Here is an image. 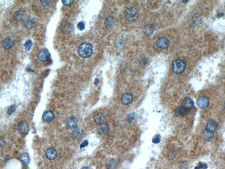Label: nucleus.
Returning a JSON list of instances; mask_svg holds the SVG:
<instances>
[{"instance_id":"nucleus-6","label":"nucleus","mask_w":225,"mask_h":169,"mask_svg":"<svg viewBox=\"0 0 225 169\" xmlns=\"http://www.w3.org/2000/svg\"><path fill=\"white\" fill-rule=\"evenodd\" d=\"M198 106L202 109H205L208 107L209 105V101L207 97H201L198 99L197 101Z\"/></svg>"},{"instance_id":"nucleus-33","label":"nucleus","mask_w":225,"mask_h":169,"mask_svg":"<svg viewBox=\"0 0 225 169\" xmlns=\"http://www.w3.org/2000/svg\"><path fill=\"white\" fill-rule=\"evenodd\" d=\"M88 144V141H87V140H85V141H84L80 145V148H85V147L87 146Z\"/></svg>"},{"instance_id":"nucleus-28","label":"nucleus","mask_w":225,"mask_h":169,"mask_svg":"<svg viewBox=\"0 0 225 169\" xmlns=\"http://www.w3.org/2000/svg\"><path fill=\"white\" fill-rule=\"evenodd\" d=\"M161 142V136L160 135H155L153 138L152 142L154 144H158Z\"/></svg>"},{"instance_id":"nucleus-9","label":"nucleus","mask_w":225,"mask_h":169,"mask_svg":"<svg viewBox=\"0 0 225 169\" xmlns=\"http://www.w3.org/2000/svg\"><path fill=\"white\" fill-rule=\"evenodd\" d=\"M43 119L47 123H51L54 119L55 115L52 111L48 110L43 114Z\"/></svg>"},{"instance_id":"nucleus-17","label":"nucleus","mask_w":225,"mask_h":169,"mask_svg":"<svg viewBox=\"0 0 225 169\" xmlns=\"http://www.w3.org/2000/svg\"><path fill=\"white\" fill-rule=\"evenodd\" d=\"M93 119L96 123H102L105 119V116L102 113H98L94 116Z\"/></svg>"},{"instance_id":"nucleus-29","label":"nucleus","mask_w":225,"mask_h":169,"mask_svg":"<svg viewBox=\"0 0 225 169\" xmlns=\"http://www.w3.org/2000/svg\"><path fill=\"white\" fill-rule=\"evenodd\" d=\"M63 5H64L65 6H69L71 5L74 2V1L73 0H66V1H62Z\"/></svg>"},{"instance_id":"nucleus-27","label":"nucleus","mask_w":225,"mask_h":169,"mask_svg":"<svg viewBox=\"0 0 225 169\" xmlns=\"http://www.w3.org/2000/svg\"><path fill=\"white\" fill-rule=\"evenodd\" d=\"M16 110V107L15 105H12L7 110V113L9 115H10Z\"/></svg>"},{"instance_id":"nucleus-19","label":"nucleus","mask_w":225,"mask_h":169,"mask_svg":"<svg viewBox=\"0 0 225 169\" xmlns=\"http://www.w3.org/2000/svg\"><path fill=\"white\" fill-rule=\"evenodd\" d=\"M20 161L24 165H28L30 162V157L27 153H23L20 155L19 157Z\"/></svg>"},{"instance_id":"nucleus-5","label":"nucleus","mask_w":225,"mask_h":169,"mask_svg":"<svg viewBox=\"0 0 225 169\" xmlns=\"http://www.w3.org/2000/svg\"><path fill=\"white\" fill-rule=\"evenodd\" d=\"M50 53L47 49H43L39 52L38 57L40 61L45 62L49 60L50 57Z\"/></svg>"},{"instance_id":"nucleus-10","label":"nucleus","mask_w":225,"mask_h":169,"mask_svg":"<svg viewBox=\"0 0 225 169\" xmlns=\"http://www.w3.org/2000/svg\"><path fill=\"white\" fill-rule=\"evenodd\" d=\"M66 125L70 128L74 129L77 128V120L76 118L74 116H70L66 119Z\"/></svg>"},{"instance_id":"nucleus-24","label":"nucleus","mask_w":225,"mask_h":169,"mask_svg":"<svg viewBox=\"0 0 225 169\" xmlns=\"http://www.w3.org/2000/svg\"><path fill=\"white\" fill-rule=\"evenodd\" d=\"M32 42L31 40H28L24 44L25 49L27 51L30 50L31 47L32 46Z\"/></svg>"},{"instance_id":"nucleus-7","label":"nucleus","mask_w":225,"mask_h":169,"mask_svg":"<svg viewBox=\"0 0 225 169\" xmlns=\"http://www.w3.org/2000/svg\"><path fill=\"white\" fill-rule=\"evenodd\" d=\"M133 100V97L131 93H126L123 94L121 101L124 105H129L132 103Z\"/></svg>"},{"instance_id":"nucleus-37","label":"nucleus","mask_w":225,"mask_h":169,"mask_svg":"<svg viewBox=\"0 0 225 169\" xmlns=\"http://www.w3.org/2000/svg\"><path fill=\"white\" fill-rule=\"evenodd\" d=\"M224 108H225V105H224Z\"/></svg>"},{"instance_id":"nucleus-35","label":"nucleus","mask_w":225,"mask_h":169,"mask_svg":"<svg viewBox=\"0 0 225 169\" xmlns=\"http://www.w3.org/2000/svg\"><path fill=\"white\" fill-rule=\"evenodd\" d=\"M91 169L90 167H88V166H83V167H82V169Z\"/></svg>"},{"instance_id":"nucleus-13","label":"nucleus","mask_w":225,"mask_h":169,"mask_svg":"<svg viewBox=\"0 0 225 169\" xmlns=\"http://www.w3.org/2000/svg\"><path fill=\"white\" fill-rule=\"evenodd\" d=\"M97 131L100 135H104L107 134L109 131V127L107 124L102 123L98 126Z\"/></svg>"},{"instance_id":"nucleus-36","label":"nucleus","mask_w":225,"mask_h":169,"mask_svg":"<svg viewBox=\"0 0 225 169\" xmlns=\"http://www.w3.org/2000/svg\"><path fill=\"white\" fill-rule=\"evenodd\" d=\"M182 2H183V3H186V2H188V1H182Z\"/></svg>"},{"instance_id":"nucleus-20","label":"nucleus","mask_w":225,"mask_h":169,"mask_svg":"<svg viewBox=\"0 0 225 169\" xmlns=\"http://www.w3.org/2000/svg\"><path fill=\"white\" fill-rule=\"evenodd\" d=\"M187 114L188 111L187 109L183 107H178L175 112V115L177 116H183L186 115Z\"/></svg>"},{"instance_id":"nucleus-4","label":"nucleus","mask_w":225,"mask_h":169,"mask_svg":"<svg viewBox=\"0 0 225 169\" xmlns=\"http://www.w3.org/2000/svg\"><path fill=\"white\" fill-rule=\"evenodd\" d=\"M156 45L160 49H167L169 46L170 41L167 38H161L157 41Z\"/></svg>"},{"instance_id":"nucleus-2","label":"nucleus","mask_w":225,"mask_h":169,"mask_svg":"<svg viewBox=\"0 0 225 169\" xmlns=\"http://www.w3.org/2000/svg\"><path fill=\"white\" fill-rule=\"evenodd\" d=\"M186 64L183 60H176L173 61L172 64V69L173 72L177 74L183 73L185 70Z\"/></svg>"},{"instance_id":"nucleus-34","label":"nucleus","mask_w":225,"mask_h":169,"mask_svg":"<svg viewBox=\"0 0 225 169\" xmlns=\"http://www.w3.org/2000/svg\"><path fill=\"white\" fill-rule=\"evenodd\" d=\"M98 82H99V80H98V78H96L95 79V81H94V84H95L96 85H97L98 84Z\"/></svg>"},{"instance_id":"nucleus-12","label":"nucleus","mask_w":225,"mask_h":169,"mask_svg":"<svg viewBox=\"0 0 225 169\" xmlns=\"http://www.w3.org/2000/svg\"><path fill=\"white\" fill-rule=\"evenodd\" d=\"M2 45L5 50H9L14 45V42L10 38H7L2 41Z\"/></svg>"},{"instance_id":"nucleus-18","label":"nucleus","mask_w":225,"mask_h":169,"mask_svg":"<svg viewBox=\"0 0 225 169\" xmlns=\"http://www.w3.org/2000/svg\"><path fill=\"white\" fill-rule=\"evenodd\" d=\"M61 30L63 32L66 34L70 33L72 30V27L70 24L69 23H64L61 25Z\"/></svg>"},{"instance_id":"nucleus-14","label":"nucleus","mask_w":225,"mask_h":169,"mask_svg":"<svg viewBox=\"0 0 225 169\" xmlns=\"http://www.w3.org/2000/svg\"><path fill=\"white\" fill-rule=\"evenodd\" d=\"M182 105L183 107H184L186 109H190L194 106V102L190 97H186L183 101Z\"/></svg>"},{"instance_id":"nucleus-26","label":"nucleus","mask_w":225,"mask_h":169,"mask_svg":"<svg viewBox=\"0 0 225 169\" xmlns=\"http://www.w3.org/2000/svg\"><path fill=\"white\" fill-rule=\"evenodd\" d=\"M207 165L204 162H200L198 165L195 167V169H207Z\"/></svg>"},{"instance_id":"nucleus-15","label":"nucleus","mask_w":225,"mask_h":169,"mask_svg":"<svg viewBox=\"0 0 225 169\" xmlns=\"http://www.w3.org/2000/svg\"><path fill=\"white\" fill-rule=\"evenodd\" d=\"M217 128V124L214 121L209 120L206 124L205 129L206 130L213 132Z\"/></svg>"},{"instance_id":"nucleus-11","label":"nucleus","mask_w":225,"mask_h":169,"mask_svg":"<svg viewBox=\"0 0 225 169\" xmlns=\"http://www.w3.org/2000/svg\"><path fill=\"white\" fill-rule=\"evenodd\" d=\"M17 129L20 134H27L29 131L28 125L26 122H22L18 125Z\"/></svg>"},{"instance_id":"nucleus-8","label":"nucleus","mask_w":225,"mask_h":169,"mask_svg":"<svg viewBox=\"0 0 225 169\" xmlns=\"http://www.w3.org/2000/svg\"><path fill=\"white\" fill-rule=\"evenodd\" d=\"M46 156L48 160H52L56 159L57 156V152L53 148H48L46 152Z\"/></svg>"},{"instance_id":"nucleus-21","label":"nucleus","mask_w":225,"mask_h":169,"mask_svg":"<svg viewBox=\"0 0 225 169\" xmlns=\"http://www.w3.org/2000/svg\"><path fill=\"white\" fill-rule=\"evenodd\" d=\"M154 27L151 24H147L145 25L144 27V32L146 35H151L154 32Z\"/></svg>"},{"instance_id":"nucleus-32","label":"nucleus","mask_w":225,"mask_h":169,"mask_svg":"<svg viewBox=\"0 0 225 169\" xmlns=\"http://www.w3.org/2000/svg\"><path fill=\"white\" fill-rule=\"evenodd\" d=\"M41 4L44 6H46L50 4L51 1H40Z\"/></svg>"},{"instance_id":"nucleus-22","label":"nucleus","mask_w":225,"mask_h":169,"mask_svg":"<svg viewBox=\"0 0 225 169\" xmlns=\"http://www.w3.org/2000/svg\"><path fill=\"white\" fill-rule=\"evenodd\" d=\"M25 15L23 11H18L15 14V19L17 22H20L23 19Z\"/></svg>"},{"instance_id":"nucleus-1","label":"nucleus","mask_w":225,"mask_h":169,"mask_svg":"<svg viewBox=\"0 0 225 169\" xmlns=\"http://www.w3.org/2000/svg\"><path fill=\"white\" fill-rule=\"evenodd\" d=\"M78 51L80 56L84 58H88L92 54V46L88 42H84L79 47Z\"/></svg>"},{"instance_id":"nucleus-23","label":"nucleus","mask_w":225,"mask_h":169,"mask_svg":"<svg viewBox=\"0 0 225 169\" xmlns=\"http://www.w3.org/2000/svg\"><path fill=\"white\" fill-rule=\"evenodd\" d=\"M35 20L33 19H29L26 22V26L28 29H31L35 25Z\"/></svg>"},{"instance_id":"nucleus-3","label":"nucleus","mask_w":225,"mask_h":169,"mask_svg":"<svg viewBox=\"0 0 225 169\" xmlns=\"http://www.w3.org/2000/svg\"><path fill=\"white\" fill-rule=\"evenodd\" d=\"M138 11L135 8H129L125 13V17L129 22H134L138 19Z\"/></svg>"},{"instance_id":"nucleus-25","label":"nucleus","mask_w":225,"mask_h":169,"mask_svg":"<svg viewBox=\"0 0 225 169\" xmlns=\"http://www.w3.org/2000/svg\"><path fill=\"white\" fill-rule=\"evenodd\" d=\"M80 134H81V132L79 129L78 128V127L74 129L72 133L74 137L78 138L80 136Z\"/></svg>"},{"instance_id":"nucleus-16","label":"nucleus","mask_w":225,"mask_h":169,"mask_svg":"<svg viewBox=\"0 0 225 169\" xmlns=\"http://www.w3.org/2000/svg\"><path fill=\"white\" fill-rule=\"evenodd\" d=\"M202 137L204 140L207 142H209L213 139L214 137V134L213 132H210L208 130H205L203 132Z\"/></svg>"},{"instance_id":"nucleus-31","label":"nucleus","mask_w":225,"mask_h":169,"mask_svg":"<svg viewBox=\"0 0 225 169\" xmlns=\"http://www.w3.org/2000/svg\"><path fill=\"white\" fill-rule=\"evenodd\" d=\"M135 115L134 113H131L128 117V120L130 123H133L135 120Z\"/></svg>"},{"instance_id":"nucleus-30","label":"nucleus","mask_w":225,"mask_h":169,"mask_svg":"<svg viewBox=\"0 0 225 169\" xmlns=\"http://www.w3.org/2000/svg\"><path fill=\"white\" fill-rule=\"evenodd\" d=\"M77 27L80 31H83L85 29V23L82 21L79 22L77 25Z\"/></svg>"}]
</instances>
